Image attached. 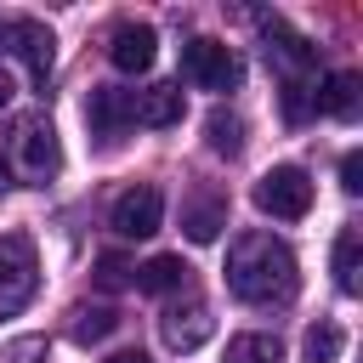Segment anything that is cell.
Here are the masks:
<instances>
[{
  "mask_svg": "<svg viewBox=\"0 0 363 363\" xmlns=\"http://www.w3.org/2000/svg\"><path fill=\"white\" fill-rule=\"evenodd\" d=\"M221 227H227V199H221V193H193V199L182 204V233H187L193 244L221 238Z\"/></svg>",
  "mask_w": 363,
  "mask_h": 363,
  "instance_id": "4fadbf2b",
  "label": "cell"
},
{
  "mask_svg": "<svg viewBox=\"0 0 363 363\" xmlns=\"http://www.w3.org/2000/svg\"><path fill=\"white\" fill-rule=\"evenodd\" d=\"M340 187L346 193H363V153H346L340 159Z\"/></svg>",
  "mask_w": 363,
  "mask_h": 363,
  "instance_id": "7402d4cb",
  "label": "cell"
},
{
  "mask_svg": "<svg viewBox=\"0 0 363 363\" xmlns=\"http://www.w3.org/2000/svg\"><path fill=\"white\" fill-rule=\"evenodd\" d=\"M227 289L250 306H284L301 289L295 250L272 233H238L227 250Z\"/></svg>",
  "mask_w": 363,
  "mask_h": 363,
  "instance_id": "6da1fadb",
  "label": "cell"
},
{
  "mask_svg": "<svg viewBox=\"0 0 363 363\" xmlns=\"http://www.w3.org/2000/svg\"><path fill=\"white\" fill-rule=\"evenodd\" d=\"M108 363H153V357H147V352H113Z\"/></svg>",
  "mask_w": 363,
  "mask_h": 363,
  "instance_id": "603a6c76",
  "label": "cell"
},
{
  "mask_svg": "<svg viewBox=\"0 0 363 363\" xmlns=\"http://www.w3.org/2000/svg\"><path fill=\"white\" fill-rule=\"evenodd\" d=\"M159 329H164V346H170V352H199V346L216 335V318H210L204 301H187V306H170Z\"/></svg>",
  "mask_w": 363,
  "mask_h": 363,
  "instance_id": "8fae6325",
  "label": "cell"
},
{
  "mask_svg": "<svg viewBox=\"0 0 363 363\" xmlns=\"http://www.w3.org/2000/svg\"><path fill=\"white\" fill-rule=\"evenodd\" d=\"M0 51L17 57L34 85H45L51 68H57V40H51V28L34 23V17H0Z\"/></svg>",
  "mask_w": 363,
  "mask_h": 363,
  "instance_id": "5b68a950",
  "label": "cell"
},
{
  "mask_svg": "<svg viewBox=\"0 0 363 363\" xmlns=\"http://www.w3.org/2000/svg\"><path fill=\"white\" fill-rule=\"evenodd\" d=\"M182 85H147V91H130V125H182Z\"/></svg>",
  "mask_w": 363,
  "mask_h": 363,
  "instance_id": "7c38bea8",
  "label": "cell"
},
{
  "mask_svg": "<svg viewBox=\"0 0 363 363\" xmlns=\"http://www.w3.org/2000/svg\"><path fill=\"white\" fill-rule=\"evenodd\" d=\"M130 272H136V267H130L125 255H113V250H108V255H96V284H102V289H125V284H130Z\"/></svg>",
  "mask_w": 363,
  "mask_h": 363,
  "instance_id": "44dd1931",
  "label": "cell"
},
{
  "mask_svg": "<svg viewBox=\"0 0 363 363\" xmlns=\"http://www.w3.org/2000/svg\"><path fill=\"white\" fill-rule=\"evenodd\" d=\"M357 91H363V79L357 74H323L318 85H312V108L318 113H329V119H352L357 113Z\"/></svg>",
  "mask_w": 363,
  "mask_h": 363,
  "instance_id": "5bb4252c",
  "label": "cell"
},
{
  "mask_svg": "<svg viewBox=\"0 0 363 363\" xmlns=\"http://www.w3.org/2000/svg\"><path fill=\"white\" fill-rule=\"evenodd\" d=\"M301 352H306V363H335V357L346 352L340 323H312V329H306V340H301Z\"/></svg>",
  "mask_w": 363,
  "mask_h": 363,
  "instance_id": "d6986e66",
  "label": "cell"
},
{
  "mask_svg": "<svg viewBox=\"0 0 363 363\" xmlns=\"http://www.w3.org/2000/svg\"><path fill=\"white\" fill-rule=\"evenodd\" d=\"M255 210L272 216V221H301L312 210V176L301 164H272L255 182Z\"/></svg>",
  "mask_w": 363,
  "mask_h": 363,
  "instance_id": "277c9868",
  "label": "cell"
},
{
  "mask_svg": "<svg viewBox=\"0 0 363 363\" xmlns=\"http://www.w3.org/2000/svg\"><path fill=\"white\" fill-rule=\"evenodd\" d=\"M113 233L119 238H153L159 233V221H164V193L153 187V182H136V187H125L119 199H113Z\"/></svg>",
  "mask_w": 363,
  "mask_h": 363,
  "instance_id": "52a82bcc",
  "label": "cell"
},
{
  "mask_svg": "<svg viewBox=\"0 0 363 363\" xmlns=\"http://www.w3.org/2000/svg\"><path fill=\"white\" fill-rule=\"evenodd\" d=\"M182 79H193L199 91H238L244 68H238L233 45H221V40H187L182 45Z\"/></svg>",
  "mask_w": 363,
  "mask_h": 363,
  "instance_id": "8992f818",
  "label": "cell"
},
{
  "mask_svg": "<svg viewBox=\"0 0 363 363\" xmlns=\"http://www.w3.org/2000/svg\"><path fill=\"white\" fill-rule=\"evenodd\" d=\"M0 153H6L11 176H23V182H34V187H45V182L62 170V142H57V130H51V119H45V113L17 119Z\"/></svg>",
  "mask_w": 363,
  "mask_h": 363,
  "instance_id": "7a4b0ae2",
  "label": "cell"
},
{
  "mask_svg": "<svg viewBox=\"0 0 363 363\" xmlns=\"http://www.w3.org/2000/svg\"><path fill=\"white\" fill-rule=\"evenodd\" d=\"M40 289V255L23 233H0V318H17Z\"/></svg>",
  "mask_w": 363,
  "mask_h": 363,
  "instance_id": "3957f363",
  "label": "cell"
},
{
  "mask_svg": "<svg viewBox=\"0 0 363 363\" xmlns=\"http://www.w3.org/2000/svg\"><path fill=\"white\" fill-rule=\"evenodd\" d=\"M182 284H187V261L182 255H153V261L136 267V289H147V295H170Z\"/></svg>",
  "mask_w": 363,
  "mask_h": 363,
  "instance_id": "2e32d148",
  "label": "cell"
},
{
  "mask_svg": "<svg viewBox=\"0 0 363 363\" xmlns=\"http://www.w3.org/2000/svg\"><path fill=\"white\" fill-rule=\"evenodd\" d=\"M6 187H17V176H11V164H6V153H0V193Z\"/></svg>",
  "mask_w": 363,
  "mask_h": 363,
  "instance_id": "d4e9b609",
  "label": "cell"
},
{
  "mask_svg": "<svg viewBox=\"0 0 363 363\" xmlns=\"http://www.w3.org/2000/svg\"><path fill=\"white\" fill-rule=\"evenodd\" d=\"M261 40H267V62H278L284 79H306V74L318 68V45H312L306 34H295L284 17H267V23H261Z\"/></svg>",
  "mask_w": 363,
  "mask_h": 363,
  "instance_id": "ba28073f",
  "label": "cell"
},
{
  "mask_svg": "<svg viewBox=\"0 0 363 363\" xmlns=\"http://www.w3.org/2000/svg\"><path fill=\"white\" fill-rule=\"evenodd\" d=\"M204 142H210V153L238 159V153H244V119H238V113H227V108H216V113L204 119Z\"/></svg>",
  "mask_w": 363,
  "mask_h": 363,
  "instance_id": "e0dca14e",
  "label": "cell"
},
{
  "mask_svg": "<svg viewBox=\"0 0 363 363\" xmlns=\"http://www.w3.org/2000/svg\"><path fill=\"white\" fill-rule=\"evenodd\" d=\"M335 284H340V295H363V233L357 227H346L335 238Z\"/></svg>",
  "mask_w": 363,
  "mask_h": 363,
  "instance_id": "9a60e30c",
  "label": "cell"
},
{
  "mask_svg": "<svg viewBox=\"0 0 363 363\" xmlns=\"http://www.w3.org/2000/svg\"><path fill=\"white\" fill-rule=\"evenodd\" d=\"M113 329H119V312H113V306H85V312L74 318V340H79V346H91V340H108Z\"/></svg>",
  "mask_w": 363,
  "mask_h": 363,
  "instance_id": "ffe728a7",
  "label": "cell"
},
{
  "mask_svg": "<svg viewBox=\"0 0 363 363\" xmlns=\"http://www.w3.org/2000/svg\"><path fill=\"white\" fill-rule=\"evenodd\" d=\"M227 363H284V346H278V335H233Z\"/></svg>",
  "mask_w": 363,
  "mask_h": 363,
  "instance_id": "ac0fdd59",
  "label": "cell"
},
{
  "mask_svg": "<svg viewBox=\"0 0 363 363\" xmlns=\"http://www.w3.org/2000/svg\"><path fill=\"white\" fill-rule=\"evenodd\" d=\"M85 125H91V136H96L102 147H113V142L130 130V91H119V85H96L91 102H85Z\"/></svg>",
  "mask_w": 363,
  "mask_h": 363,
  "instance_id": "9c48e42d",
  "label": "cell"
},
{
  "mask_svg": "<svg viewBox=\"0 0 363 363\" xmlns=\"http://www.w3.org/2000/svg\"><path fill=\"white\" fill-rule=\"evenodd\" d=\"M11 91H17V85H11V74H6V68H0V108H6V102H11Z\"/></svg>",
  "mask_w": 363,
  "mask_h": 363,
  "instance_id": "cb8c5ba5",
  "label": "cell"
},
{
  "mask_svg": "<svg viewBox=\"0 0 363 363\" xmlns=\"http://www.w3.org/2000/svg\"><path fill=\"white\" fill-rule=\"evenodd\" d=\"M108 57H113L119 74H147L153 57H159V34L147 23H119L113 40H108Z\"/></svg>",
  "mask_w": 363,
  "mask_h": 363,
  "instance_id": "30bf717a",
  "label": "cell"
}]
</instances>
